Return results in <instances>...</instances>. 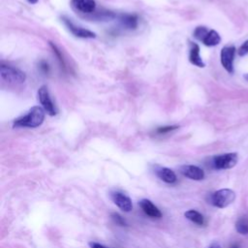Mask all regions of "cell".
Masks as SVG:
<instances>
[{
    "mask_svg": "<svg viewBox=\"0 0 248 248\" xmlns=\"http://www.w3.org/2000/svg\"><path fill=\"white\" fill-rule=\"evenodd\" d=\"M45 109L42 107H32L26 114L16 118L13 122L14 128H37L45 120Z\"/></svg>",
    "mask_w": 248,
    "mask_h": 248,
    "instance_id": "6da1fadb",
    "label": "cell"
},
{
    "mask_svg": "<svg viewBox=\"0 0 248 248\" xmlns=\"http://www.w3.org/2000/svg\"><path fill=\"white\" fill-rule=\"evenodd\" d=\"M236 198L234 191L224 188L213 192L210 195V203L217 208H225L232 204Z\"/></svg>",
    "mask_w": 248,
    "mask_h": 248,
    "instance_id": "7a4b0ae2",
    "label": "cell"
},
{
    "mask_svg": "<svg viewBox=\"0 0 248 248\" xmlns=\"http://www.w3.org/2000/svg\"><path fill=\"white\" fill-rule=\"evenodd\" d=\"M0 77L4 81L9 83H22L26 79L24 72L6 64H1L0 66Z\"/></svg>",
    "mask_w": 248,
    "mask_h": 248,
    "instance_id": "3957f363",
    "label": "cell"
},
{
    "mask_svg": "<svg viewBox=\"0 0 248 248\" xmlns=\"http://www.w3.org/2000/svg\"><path fill=\"white\" fill-rule=\"evenodd\" d=\"M238 161V155L235 152L216 155L212 158V167L215 170H229L233 168Z\"/></svg>",
    "mask_w": 248,
    "mask_h": 248,
    "instance_id": "277c9868",
    "label": "cell"
},
{
    "mask_svg": "<svg viewBox=\"0 0 248 248\" xmlns=\"http://www.w3.org/2000/svg\"><path fill=\"white\" fill-rule=\"evenodd\" d=\"M37 96H38V100H39L40 104L42 105V108L45 109V111L50 116L56 115L57 108L51 100V97L49 95L46 85H42L38 89Z\"/></svg>",
    "mask_w": 248,
    "mask_h": 248,
    "instance_id": "5b68a950",
    "label": "cell"
},
{
    "mask_svg": "<svg viewBox=\"0 0 248 248\" xmlns=\"http://www.w3.org/2000/svg\"><path fill=\"white\" fill-rule=\"evenodd\" d=\"M234 55H235V47L232 45L224 46L220 53L221 64L224 67V69L230 74L233 73Z\"/></svg>",
    "mask_w": 248,
    "mask_h": 248,
    "instance_id": "8992f818",
    "label": "cell"
},
{
    "mask_svg": "<svg viewBox=\"0 0 248 248\" xmlns=\"http://www.w3.org/2000/svg\"><path fill=\"white\" fill-rule=\"evenodd\" d=\"M62 21L65 24V26L68 28V30L76 37L78 38H82V39H93L96 37V34L88 29L82 28L80 26L76 25L71 19L68 17L62 16Z\"/></svg>",
    "mask_w": 248,
    "mask_h": 248,
    "instance_id": "52a82bcc",
    "label": "cell"
},
{
    "mask_svg": "<svg viewBox=\"0 0 248 248\" xmlns=\"http://www.w3.org/2000/svg\"><path fill=\"white\" fill-rule=\"evenodd\" d=\"M110 199L113 203L124 212H130L133 209L132 200L123 192L112 191L110 193Z\"/></svg>",
    "mask_w": 248,
    "mask_h": 248,
    "instance_id": "ba28073f",
    "label": "cell"
},
{
    "mask_svg": "<svg viewBox=\"0 0 248 248\" xmlns=\"http://www.w3.org/2000/svg\"><path fill=\"white\" fill-rule=\"evenodd\" d=\"M179 171L183 176L197 181L202 180L205 176L203 170L195 165H183L179 168Z\"/></svg>",
    "mask_w": 248,
    "mask_h": 248,
    "instance_id": "9c48e42d",
    "label": "cell"
},
{
    "mask_svg": "<svg viewBox=\"0 0 248 248\" xmlns=\"http://www.w3.org/2000/svg\"><path fill=\"white\" fill-rule=\"evenodd\" d=\"M154 172L158 178H160L162 181H164L168 184H173L177 181L175 172L167 167H162V166L156 165L154 167Z\"/></svg>",
    "mask_w": 248,
    "mask_h": 248,
    "instance_id": "30bf717a",
    "label": "cell"
},
{
    "mask_svg": "<svg viewBox=\"0 0 248 248\" xmlns=\"http://www.w3.org/2000/svg\"><path fill=\"white\" fill-rule=\"evenodd\" d=\"M139 205L142 209V211L149 216L150 218H161L162 217V212L160 209L150 201L147 199H142L139 202Z\"/></svg>",
    "mask_w": 248,
    "mask_h": 248,
    "instance_id": "8fae6325",
    "label": "cell"
},
{
    "mask_svg": "<svg viewBox=\"0 0 248 248\" xmlns=\"http://www.w3.org/2000/svg\"><path fill=\"white\" fill-rule=\"evenodd\" d=\"M72 7L83 14H91L96 10L95 0H71Z\"/></svg>",
    "mask_w": 248,
    "mask_h": 248,
    "instance_id": "7c38bea8",
    "label": "cell"
},
{
    "mask_svg": "<svg viewBox=\"0 0 248 248\" xmlns=\"http://www.w3.org/2000/svg\"><path fill=\"white\" fill-rule=\"evenodd\" d=\"M189 61L191 64L203 68L205 66L204 62L202 61L201 54H200V46L198 44L190 42V48H189Z\"/></svg>",
    "mask_w": 248,
    "mask_h": 248,
    "instance_id": "4fadbf2b",
    "label": "cell"
},
{
    "mask_svg": "<svg viewBox=\"0 0 248 248\" xmlns=\"http://www.w3.org/2000/svg\"><path fill=\"white\" fill-rule=\"evenodd\" d=\"M119 21L123 27L129 30L136 29L138 26V16L136 15L122 14L119 16Z\"/></svg>",
    "mask_w": 248,
    "mask_h": 248,
    "instance_id": "5bb4252c",
    "label": "cell"
},
{
    "mask_svg": "<svg viewBox=\"0 0 248 248\" xmlns=\"http://www.w3.org/2000/svg\"><path fill=\"white\" fill-rule=\"evenodd\" d=\"M201 42L206 46H215L220 44L221 37L215 30L208 29V31L206 32V34L204 35Z\"/></svg>",
    "mask_w": 248,
    "mask_h": 248,
    "instance_id": "9a60e30c",
    "label": "cell"
},
{
    "mask_svg": "<svg viewBox=\"0 0 248 248\" xmlns=\"http://www.w3.org/2000/svg\"><path fill=\"white\" fill-rule=\"evenodd\" d=\"M184 216L194 224L198 226H202L204 224V217L203 215L196 209H189L184 213Z\"/></svg>",
    "mask_w": 248,
    "mask_h": 248,
    "instance_id": "2e32d148",
    "label": "cell"
},
{
    "mask_svg": "<svg viewBox=\"0 0 248 248\" xmlns=\"http://www.w3.org/2000/svg\"><path fill=\"white\" fill-rule=\"evenodd\" d=\"M235 230L240 234H248V218L240 217L235 222Z\"/></svg>",
    "mask_w": 248,
    "mask_h": 248,
    "instance_id": "e0dca14e",
    "label": "cell"
},
{
    "mask_svg": "<svg viewBox=\"0 0 248 248\" xmlns=\"http://www.w3.org/2000/svg\"><path fill=\"white\" fill-rule=\"evenodd\" d=\"M178 128H179V127H178L177 125L163 126V127L157 128L156 132H157V134H159V135H164V134H168V133H170V132H172V131H174V130H176V129H178Z\"/></svg>",
    "mask_w": 248,
    "mask_h": 248,
    "instance_id": "ac0fdd59",
    "label": "cell"
},
{
    "mask_svg": "<svg viewBox=\"0 0 248 248\" xmlns=\"http://www.w3.org/2000/svg\"><path fill=\"white\" fill-rule=\"evenodd\" d=\"M110 217H111V219H112V221L116 224V225H119V226H127V222H126V220L120 215V214H118V213H116V212H113V213H111L110 214Z\"/></svg>",
    "mask_w": 248,
    "mask_h": 248,
    "instance_id": "d6986e66",
    "label": "cell"
},
{
    "mask_svg": "<svg viewBox=\"0 0 248 248\" xmlns=\"http://www.w3.org/2000/svg\"><path fill=\"white\" fill-rule=\"evenodd\" d=\"M237 54L239 56H244L246 54H248V40L245 41L237 49Z\"/></svg>",
    "mask_w": 248,
    "mask_h": 248,
    "instance_id": "ffe728a7",
    "label": "cell"
},
{
    "mask_svg": "<svg viewBox=\"0 0 248 248\" xmlns=\"http://www.w3.org/2000/svg\"><path fill=\"white\" fill-rule=\"evenodd\" d=\"M40 70L44 73V74H47L48 72H49V66H48V64L46 62V61H41L40 62Z\"/></svg>",
    "mask_w": 248,
    "mask_h": 248,
    "instance_id": "44dd1931",
    "label": "cell"
},
{
    "mask_svg": "<svg viewBox=\"0 0 248 248\" xmlns=\"http://www.w3.org/2000/svg\"><path fill=\"white\" fill-rule=\"evenodd\" d=\"M88 245H89L90 248H108V247H107L105 245H102V244H100L98 242H94V241H90L88 243Z\"/></svg>",
    "mask_w": 248,
    "mask_h": 248,
    "instance_id": "7402d4cb",
    "label": "cell"
},
{
    "mask_svg": "<svg viewBox=\"0 0 248 248\" xmlns=\"http://www.w3.org/2000/svg\"><path fill=\"white\" fill-rule=\"evenodd\" d=\"M208 248H221V246L219 245V243H217V242H213V243H211V244H210V246H209Z\"/></svg>",
    "mask_w": 248,
    "mask_h": 248,
    "instance_id": "603a6c76",
    "label": "cell"
},
{
    "mask_svg": "<svg viewBox=\"0 0 248 248\" xmlns=\"http://www.w3.org/2000/svg\"><path fill=\"white\" fill-rule=\"evenodd\" d=\"M230 248H240V247H239V245H238V244L233 243V244H232V245H231V247H230Z\"/></svg>",
    "mask_w": 248,
    "mask_h": 248,
    "instance_id": "cb8c5ba5",
    "label": "cell"
},
{
    "mask_svg": "<svg viewBox=\"0 0 248 248\" xmlns=\"http://www.w3.org/2000/svg\"><path fill=\"white\" fill-rule=\"evenodd\" d=\"M28 1V3H30V4H36L37 2H38V0H27Z\"/></svg>",
    "mask_w": 248,
    "mask_h": 248,
    "instance_id": "d4e9b609",
    "label": "cell"
},
{
    "mask_svg": "<svg viewBox=\"0 0 248 248\" xmlns=\"http://www.w3.org/2000/svg\"><path fill=\"white\" fill-rule=\"evenodd\" d=\"M244 78H245V79L248 81V74H246V75L244 76Z\"/></svg>",
    "mask_w": 248,
    "mask_h": 248,
    "instance_id": "484cf974",
    "label": "cell"
}]
</instances>
